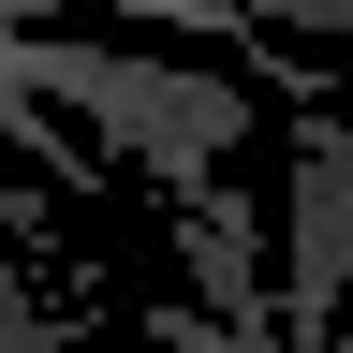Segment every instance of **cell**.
Instances as JSON below:
<instances>
[{
	"label": "cell",
	"mask_w": 353,
	"mask_h": 353,
	"mask_svg": "<svg viewBox=\"0 0 353 353\" xmlns=\"http://www.w3.org/2000/svg\"><path fill=\"white\" fill-rule=\"evenodd\" d=\"M15 103H88L148 176H221V148H250V88L236 74H176V59H118V44H59L15 30Z\"/></svg>",
	"instance_id": "obj_1"
},
{
	"label": "cell",
	"mask_w": 353,
	"mask_h": 353,
	"mask_svg": "<svg viewBox=\"0 0 353 353\" xmlns=\"http://www.w3.org/2000/svg\"><path fill=\"white\" fill-rule=\"evenodd\" d=\"M265 324H280V353L353 339V132L324 103H294V265L265 294Z\"/></svg>",
	"instance_id": "obj_2"
}]
</instances>
